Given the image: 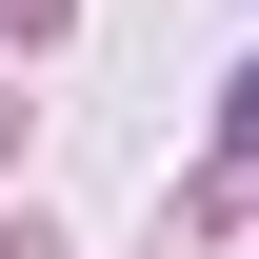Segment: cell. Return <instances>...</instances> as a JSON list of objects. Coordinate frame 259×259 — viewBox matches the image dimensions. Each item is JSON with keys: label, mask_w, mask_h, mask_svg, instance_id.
Listing matches in <instances>:
<instances>
[{"label": "cell", "mask_w": 259, "mask_h": 259, "mask_svg": "<svg viewBox=\"0 0 259 259\" xmlns=\"http://www.w3.org/2000/svg\"><path fill=\"white\" fill-rule=\"evenodd\" d=\"M239 140H259V80H239Z\"/></svg>", "instance_id": "1"}]
</instances>
